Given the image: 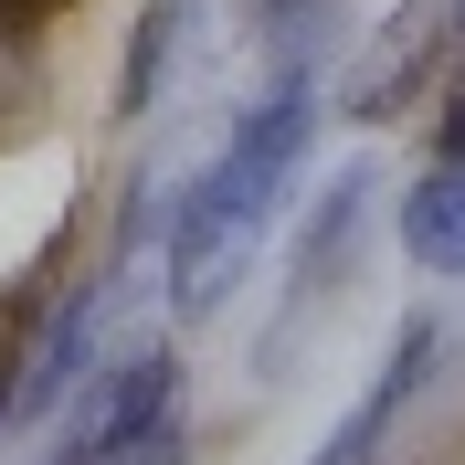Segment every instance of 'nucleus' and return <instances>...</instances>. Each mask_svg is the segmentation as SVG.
<instances>
[{
    "mask_svg": "<svg viewBox=\"0 0 465 465\" xmlns=\"http://www.w3.org/2000/svg\"><path fill=\"white\" fill-rule=\"evenodd\" d=\"M307 127H318V85H307V74H286L254 116H232V148L170 202L159 243H170V307H180V318H202L212 296H223V275L243 264V243L264 232L275 191H286L296 159H307Z\"/></svg>",
    "mask_w": 465,
    "mask_h": 465,
    "instance_id": "nucleus-1",
    "label": "nucleus"
},
{
    "mask_svg": "<svg viewBox=\"0 0 465 465\" xmlns=\"http://www.w3.org/2000/svg\"><path fill=\"white\" fill-rule=\"evenodd\" d=\"M423 371H434V318H402V339L381 349L371 391L349 402V423L318 444V465H381V444H391V423H402V402L423 391Z\"/></svg>",
    "mask_w": 465,
    "mask_h": 465,
    "instance_id": "nucleus-2",
    "label": "nucleus"
},
{
    "mask_svg": "<svg viewBox=\"0 0 465 465\" xmlns=\"http://www.w3.org/2000/svg\"><path fill=\"white\" fill-rule=\"evenodd\" d=\"M360 202H371V170H339V180H328L318 223H307V243H296V264H286V318H275V339L339 286V254H349V232H360Z\"/></svg>",
    "mask_w": 465,
    "mask_h": 465,
    "instance_id": "nucleus-3",
    "label": "nucleus"
},
{
    "mask_svg": "<svg viewBox=\"0 0 465 465\" xmlns=\"http://www.w3.org/2000/svg\"><path fill=\"white\" fill-rule=\"evenodd\" d=\"M402 254L423 264V275H465V159H444V170H423L402 191Z\"/></svg>",
    "mask_w": 465,
    "mask_h": 465,
    "instance_id": "nucleus-4",
    "label": "nucleus"
},
{
    "mask_svg": "<svg viewBox=\"0 0 465 465\" xmlns=\"http://www.w3.org/2000/svg\"><path fill=\"white\" fill-rule=\"evenodd\" d=\"M434 32H444V11H402V22L381 32L371 54H360V74H349V95L339 106L371 127V116H391V95H412L423 85V64H434Z\"/></svg>",
    "mask_w": 465,
    "mask_h": 465,
    "instance_id": "nucleus-5",
    "label": "nucleus"
},
{
    "mask_svg": "<svg viewBox=\"0 0 465 465\" xmlns=\"http://www.w3.org/2000/svg\"><path fill=\"white\" fill-rule=\"evenodd\" d=\"M180 32H191V0H148V11H138L127 64H116V116H127V127L159 106V85H170V64H180Z\"/></svg>",
    "mask_w": 465,
    "mask_h": 465,
    "instance_id": "nucleus-6",
    "label": "nucleus"
},
{
    "mask_svg": "<svg viewBox=\"0 0 465 465\" xmlns=\"http://www.w3.org/2000/svg\"><path fill=\"white\" fill-rule=\"evenodd\" d=\"M85 465H191V455H180V423H159V434H127V444H106Z\"/></svg>",
    "mask_w": 465,
    "mask_h": 465,
    "instance_id": "nucleus-7",
    "label": "nucleus"
},
{
    "mask_svg": "<svg viewBox=\"0 0 465 465\" xmlns=\"http://www.w3.org/2000/svg\"><path fill=\"white\" fill-rule=\"evenodd\" d=\"M444 159H465V85L444 95Z\"/></svg>",
    "mask_w": 465,
    "mask_h": 465,
    "instance_id": "nucleus-8",
    "label": "nucleus"
},
{
    "mask_svg": "<svg viewBox=\"0 0 465 465\" xmlns=\"http://www.w3.org/2000/svg\"><path fill=\"white\" fill-rule=\"evenodd\" d=\"M11 402H22V381H11V360H0V412H11Z\"/></svg>",
    "mask_w": 465,
    "mask_h": 465,
    "instance_id": "nucleus-9",
    "label": "nucleus"
},
{
    "mask_svg": "<svg viewBox=\"0 0 465 465\" xmlns=\"http://www.w3.org/2000/svg\"><path fill=\"white\" fill-rule=\"evenodd\" d=\"M286 11H307V0H264V22H286Z\"/></svg>",
    "mask_w": 465,
    "mask_h": 465,
    "instance_id": "nucleus-10",
    "label": "nucleus"
},
{
    "mask_svg": "<svg viewBox=\"0 0 465 465\" xmlns=\"http://www.w3.org/2000/svg\"><path fill=\"white\" fill-rule=\"evenodd\" d=\"M0 11H43V0H0Z\"/></svg>",
    "mask_w": 465,
    "mask_h": 465,
    "instance_id": "nucleus-11",
    "label": "nucleus"
}]
</instances>
